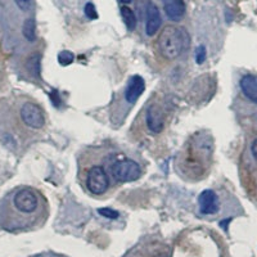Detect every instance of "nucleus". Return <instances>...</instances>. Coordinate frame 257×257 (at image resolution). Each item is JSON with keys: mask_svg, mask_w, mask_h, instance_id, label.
Here are the masks:
<instances>
[{"mask_svg": "<svg viewBox=\"0 0 257 257\" xmlns=\"http://www.w3.org/2000/svg\"><path fill=\"white\" fill-rule=\"evenodd\" d=\"M188 34L185 30L175 26H167L161 31L157 40L158 49L166 59H176L187 49Z\"/></svg>", "mask_w": 257, "mask_h": 257, "instance_id": "f257e3e1", "label": "nucleus"}, {"mask_svg": "<svg viewBox=\"0 0 257 257\" xmlns=\"http://www.w3.org/2000/svg\"><path fill=\"white\" fill-rule=\"evenodd\" d=\"M111 174L114 180L127 183V181H134L139 179L142 174V169L135 161H116L111 167Z\"/></svg>", "mask_w": 257, "mask_h": 257, "instance_id": "f03ea898", "label": "nucleus"}, {"mask_svg": "<svg viewBox=\"0 0 257 257\" xmlns=\"http://www.w3.org/2000/svg\"><path fill=\"white\" fill-rule=\"evenodd\" d=\"M86 187L91 194L99 196L107 192L109 187L108 175L104 171V169L100 166H93L88 173L86 178Z\"/></svg>", "mask_w": 257, "mask_h": 257, "instance_id": "7ed1b4c3", "label": "nucleus"}, {"mask_svg": "<svg viewBox=\"0 0 257 257\" xmlns=\"http://www.w3.org/2000/svg\"><path fill=\"white\" fill-rule=\"evenodd\" d=\"M13 205L20 212L34 213L39 207V197L35 192L29 188L21 189L16 193Z\"/></svg>", "mask_w": 257, "mask_h": 257, "instance_id": "20e7f679", "label": "nucleus"}, {"mask_svg": "<svg viewBox=\"0 0 257 257\" xmlns=\"http://www.w3.org/2000/svg\"><path fill=\"white\" fill-rule=\"evenodd\" d=\"M21 118L31 128H41L45 123L44 114L34 103H25L21 108Z\"/></svg>", "mask_w": 257, "mask_h": 257, "instance_id": "39448f33", "label": "nucleus"}, {"mask_svg": "<svg viewBox=\"0 0 257 257\" xmlns=\"http://www.w3.org/2000/svg\"><path fill=\"white\" fill-rule=\"evenodd\" d=\"M199 211L203 215H212L219 211V198L213 190L206 189L199 194Z\"/></svg>", "mask_w": 257, "mask_h": 257, "instance_id": "423d86ee", "label": "nucleus"}, {"mask_svg": "<svg viewBox=\"0 0 257 257\" xmlns=\"http://www.w3.org/2000/svg\"><path fill=\"white\" fill-rule=\"evenodd\" d=\"M162 20H161L160 9L152 2L148 4L146 11V32L148 36H153L160 30Z\"/></svg>", "mask_w": 257, "mask_h": 257, "instance_id": "0eeeda50", "label": "nucleus"}, {"mask_svg": "<svg viewBox=\"0 0 257 257\" xmlns=\"http://www.w3.org/2000/svg\"><path fill=\"white\" fill-rule=\"evenodd\" d=\"M144 90H146V82H144L143 77L135 75L128 80V84L125 90V99L128 103H135L138 98L144 93Z\"/></svg>", "mask_w": 257, "mask_h": 257, "instance_id": "6e6552de", "label": "nucleus"}, {"mask_svg": "<svg viewBox=\"0 0 257 257\" xmlns=\"http://www.w3.org/2000/svg\"><path fill=\"white\" fill-rule=\"evenodd\" d=\"M165 13L174 22H179L185 15L184 0H162Z\"/></svg>", "mask_w": 257, "mask_h": 257, "instance_id": "1a4fd4ad", "label": "nucleus"}, {"mask_svg": "<svg viewBox=\"0 0 257 257\" xmlns=\"http://www.w3.org/2000/svg\"><path fill=\"white\" fill-rule=\"evenodd\" d=\"M147 126L155 134L164 130V114L157 105H151L147 111Z\"/></svg>", "mask_w": 257, "mask_h": 257, "instance_id": "9d476101", "label": "nucleus"}, {"mask_svg": "<svg viewBox=\"0 0 257 257\" xmlns=\"http://www.w3.org/2000/svg\"><path fill=\"white\" fill-rule=\"evenodd\" d=\"M240 89L243 94L247 96V99L257 104V76L253 75H245L240 79Z\"/></svg>", "mask_w": 257, "mask_h": 257, "instance_id": "9b49d317", "label": "nucleus"}, {"mask_svg": "<svg viewBox=\"0 0 257 257\" xmlns=\"http://www.w3.org/2000/svg\"><path fill=\"white\" fill-rule=\"evenodd\" d=\"M121 17H122L123 22H125L126 27L128 30H134L137 27V16H135L134 11L130 7H121Z\"/></svg>", "mask_w": 257, "mask_h": 257, "instance_id": "f8f14e48", "label": "nucleus"}, {"mask_svg": "<svg viewBox=\"0 0 257 257\" xmlns=\"http://www.w3.org/2000/svg\"><path fill=\"white\" fill-rule=\"evenodd\" d=\"M22 34L27 41H35L36 40V22L34 18H27L24 22L22 27Z\"/></svg>", "mask_w": 257, "mask_h": 257, "instance_id": "ddd939ff", "label": "nucleus"}, {"mask_svg": "<svg viewBox=\"0 0 257 257\" xmlns=\"http://www.w3.org/2000/svg\"><path fill=\"white\" fill-rule=\"evenodd\" d=\"M27 68L34 76H39V71H40V56L34 54L27 61Z\"/></svg>", "mask_w": 257, "mask_h": 257, "instance_id": "4468645a", "label": "nucleus"}, {"mask_svg": "<svg viewBox=\"0 0 257 257\" xmlns=\"http://www.w3.org/2000/svg\"><path fill=\"white\" fill-rule=\"evenodd\" d=\"M73 59H75V56L68 50H63L58 54V62L61 66H68V64L72 63Z\"/></svg>", "mask_w": 257, "mask_h": 257, "instance_id": "2eb2a0df", "label": "nucleus"}, {"mask_svg": "<svg viewBox=\"0 0 257 257\" xmlns=\"http://www.w3.org/2000/svg\"><path fill=\"white\" fill-rule=\"evenodd\" d=\"M98 212H99V215H102V216L107 217V219L114 220L118 217V212L114 210H112V208H108V207L99 208V210H98Z\"/></svg>", "mask_w": 257, "mask_h": 257, "instance_id": "dca6fc26", "label": "nucleus"}, {"mask_svg": "<svg viewBox=\"0 0 257 257\" xmlns=\"http://www.w3.org/2000/svg\"><path fill=\"white\" fill-rule=\"evenodd\" d=\"M84 12H85V16H86L88 18H90V20H96V18H98V13H96V9L93 3H86Z\"/></svg>", "mask_w": 257, "mask_h": 257, "instance_id": "f3484780", "label": "nucleus"}, {"mask_svg": "<svg viewBox=\"0 0 257 257\" xmlns=\"http://www.w3.org/2000/svg\"><path fill=\"white\" fill-rule=\"evenodd\" d=\"M206 56H207V53H206V48L203 45L197 48L196 50V62L198 64H202L203 62L206 61Z\"/></svg>", "mask_w": 257, "mask_h": 257, "instance_id": "a211bd4d", "label": "nucleus"}, {"mask_svg": "<svg viewBox=\"0 0 257 257\" xmlns=\"http://www.w3.org/2000/svg\"><path fill=\"white\" fill-rule=\"evenodd\" d=\"M16 6L21 9V11H24V12H27L30 11L32 7V0H15Z\"/></svg>", "mask_w": 257, "mask_h": 257, "instance_id": "6ab92c4d", "label": "nucleus"}, {"mask_svg": "<svg viewBox=\"0 0 257 257\" xmlns=\"http://www.w3.org/2000/svg\"><path fill=\"white\" fill-rule=\"evenodd\" d=\"M251 152H252V156H253V157H254V160L257 161V139H254V141L252 142Z\"/></svg>", "mask_w": 257, "mask_h": 257, "instance_id": "aec40b11", "label": "nucleus"}, {"mask_svg": "<svg viewBox=\"0 0 257 257\" xmlns=\"http://www.w3.org/2000/svg\"><path fill=\"white\" fill-rule=\"evenodd\" d=\"M155 257H169V256H167L166 253H158V254H156Z\"/></svg>", "mask_w": 257, "mask_h": 257, "instance_id": "412c9836", "label": "nucleus"}, {"mask_svg": "<svg viewBox=\"0 0 257 257\" xmlns=\"http://www.w3.org/2000/svg\"><path fill=\"white\" fill-rule=\"evenodd\" d=\"M133 0H121V3H123V4H127V3H132Z\"/></svg>", "mask_w": 257, "mask_h": 257, "instance_id": "4be33fe9", "label": "nucleus"}]
</instances>
